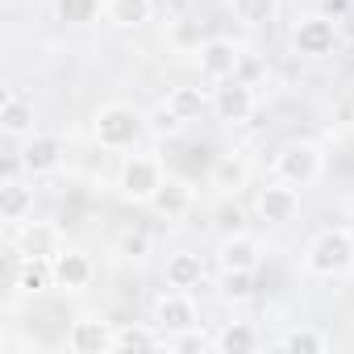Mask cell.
<instances>
[{
    "instance_id": "obj_2",
    "label": "cell",
    "mask_w": 354,
    "mask_h": 354,
    "mask_svg": "<svg viewBox=\"0 0 354 354\" xmlns=\"http://www.w3.org/2000/svg\"><path fill=\"white\" fill-rule=\"evenodd\" d=\"M350 267H354V238L346 230H325L313 238V246H308V271L313 275L333 279V275H346Z\"/></svg>"
},
{
    "instance_id": "obj_33",
    "label": "cell",
    "mask_w": 354,
    "mask_h": 354,
    "mask_svg": "<svg viewBox=\"0 0 354 354\" xmlns=\"http://www.w3.org/2000/svg\"><path fill=\"white\" fill-rule=\"evenodd\" d=\"M259 75H263V63H259L254 55H242V59H238L234 80H242V84H250V88H254V80H259Z\"/></svg>"
},
{
    "instance_id": "obj_14",
    "label": "cell",
    "mask_w": 354,
    "mask_h": 354,
    "mask_svg": "<svg viewBox=\"0 0 354 354\" xmlns=\"http://www.w3.org/2000/svg\"><path fill=\"white\" fill-rule=\"evenodd\" d=\"M150 209H154L158 217H167V221H175V217H184V213L192 209V188H188L184 180H162V188L154 192Z\"/></svg>"
},
{
    "instance_id": "obj_13",
    "label": "cell",
    "mask_w": 354,
    "mask_h": 354,
    "mask_svg": "<svg viewBox=\"0 0 354 354\" xmlns=\"http://www.w3.org/2000/svg\"><path fill=\"white\" fill-rule=\"evenodd\" d=\"M17 250H21V259H55V254L63 250V242H59V230H55V225H46V221H26Z\"/></svg>"
},
{
    "instance_id": "obj_21",
    "label": "cell",
    "mask_w": 354,
    "mask_h": 354,
    "mask_svg": "<svg viewBox=\"0 0 354 354\" xmlns=\"http://www.w3.org/2000/svg\"><path fill=\"white\" fill-rule=\"evenodd\" d=\"M17 288L21 292H46V288H55V259H21Z\"/></svg>"
},
{
    "instance_id": "obj_4",
    "label": "cell",
    "mask_w": 354,
    "mask_h": 354,
    "mask_svg": "<svg viewBox=\"0 0 354 354\" xmlns=\"http://www.w3.org/2000/svg\"><path fill=\"white\" fill-rule=\"evenodd\" d=\"M162 188V167L154 158H142V154H129L121 162V196L133 201V205H150L154 192Z\"/></svg>"
},
{
    "instance_id": "obj_10",
    "label": "cell",
    "mask_w": 354,
    "mask_h": 354,
    "mask_svg": "<svg viewBox=\"0 0 354 354\" xmlns=\"http://www.w3.org/2000/svg\"><path fill=\"white\" fill-rule=\"evenodd\" d=\"M201 75L205 80H234V71H238V59H242V50L234 46V42H225V38H209L201 50Z\"/></svg>"
},
{
    "instance_id": "obj_12",
    "label": "cell",
    "mask_w": 354,
    "mask_h": 354,
    "mask_svg": "<svg viewBox=\"0 0 354 354\" xmlns=\"http://www.w3.org/2000/svg\"><path fill=\"white\" fill-rule=\"evenodd\" d=\"M59 158H63V142H59L55 133H34V138L21 146V162H26L30 175H46V171H55Z\"/></svg>"
},
{
    "instance_id": "obj_25",
    "label": "cell",
    "mask_w": 354,
    "mask_h": 354,
    "mask_svg": "<svg viewBox=\"0 0 354 354\" xmlns=\"http://www.w3.org/2000/svg\"><path fill=\"white\" fill-rule=\"evenodd\" d=\"M184 125H188V121L175 113L167 100H162V104H154V109L146 113V129H150V133H158V138H180V133H184Z\"/></svg>"
},
{
    "instance_id": "obj_16",
    "label": "cell",
    "mask_w": 354,
    "mask_h": 354,
    "mask_svg": "<svg viewBox=\"0 0 354 354\" xmlns=\"http://www.w3.org/2000/svg\"><path fill=\"white\" fill-rule=\"evenodd\" d=\"M201 279H205V263H201V254L180 250V254H171V259H167V288L192 292V288H201Z\"/></svg>"
},
{
    "instance_id": "obj_34",
    "label": "cell",
    "mask_w": 354,
    "mask_h": 354,
    "mask_svg": "<svg viewBox=\"0 0 354 354\" xmlns=\"http://www.w3.org/2000/svg\"><path fill=\"white\" fill-rule=\"evenodd\" d=\"M146 250H150L146 234H125V238H121V254H125V259H142Z\"/></svg>"
},
{
    "instance_id": "obj_3",
    "label": "cell",
    "mask_w": 354,
    "mask_h": 354,
    "mask_svg": "<svg viewBox=\"0 0 354 354\" xmlns=\"http://www.w3.org/2000/svg\"><path fill=\"white\" fill-rule=\"evenodd\" d=\"M275 175L292 188H313L321 180V150L313 142H288L275 158Z\"/></svg>"
},
{
    "instance_id": "obj_23",
    "label": "cell",
    "mask_w": 354,
    "mask_h": 354,
    "mask_svg": "<svg viewBox=\"0 0 354 354\" xmlns=\"http://www.w3.org/2000/svg\"><path fill=\"white\" fill-rule=\"evenodd\" d=\"M158 346H167V333H154L142 325H121L113 337V350H158Z\"/></svg>"
},
{
    "instance_id": "obj_18",
    "label": "cell",
    "mask_w": 354,
    "mask_h": 354,
    "mask_svg": "<svg viewBox=\"0 0 354 354\" xmlns=\"http://www.w3.org/2000/svg\"><path fill=\"white\" fill-rule=\"evenodd\" d=\"M221 271H259V246L246 234L221 242Z\"/></svg>"
},
{
    "instance_id": "obj_8",
    "label": "cell",
    "mask_w": 354,
    "mask_h": 354,
    "mask_svg": "<svg viewBox=\"0 0 354 354\" xmlns=\"http://www.w3.org/2000/svg\"><path fill=\"white\" fill-rule=\"evenodd\" d=\"M113 337H117V329L100 317H80L67 329V346L75 354H104V350H113Z\"/></svg>"
},
{
    "instance_id": "obj_24",
    "label": "cell",
    "mask_w": 354,
    "mask_h": 354,
    "mask_svg": "<svg viewBox=\"0 0 354 354\" xmlns=\"http://www.w3.org/2000/svg\"><path fill=\"white\" fill-rule=\"evenodd\" d=\"M167 104L175 109V113H180L184 121H196L213 100L205 96V88H171V96H167Z\"/></svg>"
},
{
    "instance_id": "obj_15",
    "label": "cell",
    "mask_w": 354,
    "mask_h": 354,
    "mask_svg": "<svg viewBox=\"0 0 354 354\" xmlns=\"http://www.w3.org/2000/svg\"><path fill=\"white\" fill-rule=\"evenodd\" d=\"M30 213H34V188H26L21 180L0 184V217L9 225H26Z\"/></svg>"
},
{
    "instance_id": "obj_32",
    "label": "cell",
    "mask_w": 354,
    "mask_h": 354,
    "mask_svg": "<svg viewBox=\"0 0 354 354\" xmlns=\"http://www.w3.org/2000/svg\"><path fill=\"white\" fill-rule=\"evenodd\" d=\"M213 342L205 337V333H196V325L192 329H180L175 337H167V350H175V354H188V350H209Z\"/></svg>"
},
{
    "instance_id": "obj_31",
    "label": "cell",
    "mask_w": 354,
    "mask_h": 354,
    "mask_svg": "<svg viewBox=\"0 0 354 354\" xmlns=\"http://www.w3.org/2000/svg\"><path fill=\"white\" fill-rule=\"evenodd\" d=\"M171 42H175V46H192V50H201L209 38L201 34V21H188V17H180V21H175V30H171Z\"/></svg>"
},
{
    "instance_id": "obj_30",
    "label": "cell",
    "mask_w": 354,
    "mask_h": 354,
    "mask_svg": "<svg viewBox=\"0 0 354 354\" xmlns=\"http://www.w3.org/2000/svg\"><path fill=\"white\" fill-rule=\"evenodd\" d=\"M217 230H221V238H234V234H246V213H242V205H221L217 209Z\"/></svg>"
},
{
    "instance_id": "obj_7",
    "label": "cell",
    "mask_w": 354,
    "mask_h": 354,
    "mask_svg": "<svg viewBox=\"0 0 354 354\" xmlns=\"http://www.w3.org/2000/svg\"><path fill=\"white\" fill-rule=\"evenodd\" d=\"M154 325H158L167 337L180 333V329H192V325H196V304H192V296L180 292V288L162 292L158 304H154Z\"/></svg>"
},
{
    "instance_id": "obj_27",
    "label": "cell",
    "mask_w": 354,
    "mask_h": 354,
    "mask_svg": "<svg viewBox=\"0 0 354 354\" xmlns=\"http://www.w3.org/2000/svg\"><path fill=\"white\" fill-rule=\"evenodd\" d=\"M55 13L67 26H88L100 17V0H55Z\"/></svg>"
},
{
    "instance_id": "obj_26",
    "label": "cell",
    "mask_w": 354,
    "mask_h": 354,
    "mask_svg": "<svg viewBox=\"0 0 354 354\" xmlns=\"http://www.w3.org/2000/svg\"><path fill=\"white\" fill-rule=\"evenodd\" d=\"M254 296V271H221V300L246 304Z\"/></svg>"
},
{
    "instance_id": "obj_6",
    "label": "cell",
    "mask_w": 354,
    "mask_h": 354,
    "mask_svg": "<svg viewBox=\"0 0 354 354\" xmlns=\"http://www.w3.org/2000/svg\"><path fill=\"white\" fill-rule=\"evenodd\" d=\"M213 113L225 125H242L254 117V88L242 80H221V88L213 92Z\"/></svg>"
},
{
    "instance_id": "obj_28",
    "label": "cell",
    "mask_w": 354,
    "mask_h": 354,
    "mask_svg": "<svg viewBox=\"0 0 354 354\" xmlns=\"http://www.w3.org/2000/svg\"><path fill=\"white\" fill-rule=\"evenodd\" d=\"M279 346L283 350H300V354H325L329 350V337L317 333V329H292V333L279 337Z\"/></svg>"
},
{
    "instance_id": "obj_1",
    "label": "cell",
    "mask_w": 354,
    "mask_h": 354,
    "mask_svg": "<svg viewBox=\"0 0 354 354\" xmlns=\"http://www.w3.org/2000/svg\"><path fill=\"white\" fill-rule=\"evenodd\" d=\"M142 129H146V117L129 104H104L96 113V125H92V133L104 150H129L142 138Z\"/></svg>"
},
{
    "instance_id": "obj_17",
    "label": "cell",
    "mask_w": 354,
    "mask_h": 354,
    "mask_svg": "<svg viewBox=\"0 0 354 354\" xmlns=\"http://www.w3.org/2000/svg\"><path fill=\"white\" fill-rule=\"evenodd\" d=\"M0 129H5L9 138H26L34 133V104L17 92L5 96V104H0Z\"/></svg>"
},
{
    "instance_id": "obj_9",
    "label": "cell",
    "mask_w": 354,
    "mask_h": 354,
    "mask_svg": "<svg viewBox=\"0 0 354 354\" xmlns=\"http://www.w3.org/2000/svg\"><path fill=\"white\" fill-rule=\"evenodd\" d=\"M259 213H263V221H271V225L296 221V213H300V188H292V184H283V180L267 184L263 196H259Z\"/></svg>"
},
{
    "instance_id": "obj_11",
    "label": "cell",
    "mask_w": 354,
    "mask_h": 354,
    "mask_svg": "<svg viewBox=\"0 0 354 354\" xmlns=\"http://www.w3.org/2000/svg\"><path fill=\"white\" fill-rule=\"evenodd\" d=\"M92 275H96V267H92L88 254H80V250H59V254H55V288H63V292H84V288L92 283Z\"/></svg>"
},
{
    "instance_id": "obj_22",
    "label": "cell",
    "mask_w": 354,
    "mask_h": 354,
    "mask_svg": "<svg viewBox=\"0 0 354 354\" xmlns=\"http://www.w3.org/2000/svg\"><path fill=\"white\" fill-rule=\"evenodd\" d=\"M246 180H250V167H246V158H238V154H225V158H217V162H213V184H217V188H225V192H238V188H246Z\"/></svg>"
},
{
    "instance_id": "obj_5",
    "label": "cell",
    "mask_w": 354,
    "mask_h": 354,
    "mask_svg": "<svg viewBox=\"0 0 354 354\" xmlns=\"http://www.w3.org/2000/svg\"><path fill=\"white\" fill-rule=\"evenodd\" d=\"M292 46H296V55H304V59H325V55H333V46H337V21L325 17V13L304 17V21L296 26V34H292Z\"/></svg>"
},
{
    "instance_id": "obj_20",
    "label": "cell",
    "mask_w": 354,
    "mask_h": 354,
    "mask_svg": "<svg viewBox=\"0 0 354 354\" xmlns=\"http://www.w3.org/2000/svg\"><path fill=\"white\" fill-rule=\"evenodd\" d=\"M154 13V0H109L104 5V17L121 30H133V26H146Z\"/></svg>"
},
{
    "instance_id": "obj_19",
    "label": "cell",
    "mask_w": 354,
    "mask_h": 354,
    "mask_svg": "<svg viewBox=\"0 0 354 354\" xmlns=\"http://www.w3.org/2000/svg\"><path fill=\"white\" fill-rule=\"evenodd\" d=\"M213 350H221V354H250V350H259V333H254V325H246V321H230V325L213 337Z\"/></svg>"
},
{
    "instance_id": "obj_35",
    "label": "cell",
    "mask_w": 354,
    "mask_h": 354,
    "mask_svg": "<svg viewBox=\"0 0 354 354\" xmlns=\"http://www.w3.org/2000/svg\"><path fill=\"white\" fill-rule=\"evenodd\" d=\"M346 9H350V0H321V13H325V17H333V21H337V17H346Z\"/></svg>"
},
{
    "instance_id": "obj_29",
    "label": "cell",
    "mask_w": 354,
    "mask_h": 354,
    "mask_svg": "<svg viewBox=\"0 0 354 354\" xmlns=\"http://www.w3.org/2000/svg\"><path fill=\"white\" fill-rule=\"evenodd\" d=\"M230 9H234L238 21L263 26V21H271V13H275V0H230Z\"/></svg>"
}]
</instances>
